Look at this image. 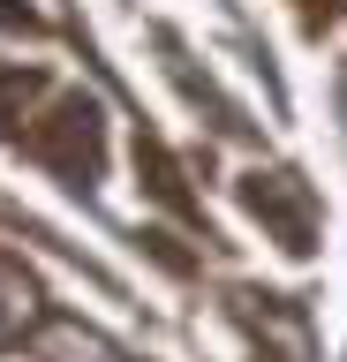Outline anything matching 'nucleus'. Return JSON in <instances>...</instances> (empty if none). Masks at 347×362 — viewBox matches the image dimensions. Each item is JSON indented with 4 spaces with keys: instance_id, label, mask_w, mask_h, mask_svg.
<instances>
[{
    "instance_id": "7ed1b4c3",
    "label": "nucleus",
    "mask_w": 347,
    "mask_h": 362,
    "mask_svg": "<svg viewBox=\"0 0 347 362\" xmlns=\"http://www.w3.org/2000/svg\"><path fill=\"white\" fill-rule=\"evenodd\" d=\"M332 98H340V121H347V68L332 76Z\"/></svg>"
},
{
    "instance_id": "f257e3e1",
    "label": "nucleus",
    "mask_w": 347,
    "mask_h": 362,
    "mask_svg": "<svg viewBox=\"0 0 347 362\" xmlns=\"http://www.w3.org/2000/svg\"><path fill=\"white\" fill-rule=\"evenodd\" d=\"M242 204L279 234L287 257H310V249H317V197H310L295 174H249L242 181Z\"/></svg>"
},
{
    "instance_id": "f03ea898",
    "label": "nucleus",
    "mask_w": 347,
    "mask_h": 362,
    "mask_svg": "<svg viewBox=\"0 0 347 362\" xmlns=\"http://www.w3.org/2000/svg\"><path fill=\"white\" fill-rule=\"evenodd\" d=\"M242 302V317L257 325V339H272L279 362H310V332H302V302H287V294H234Z\"/></svg>"
}]
</instances>
